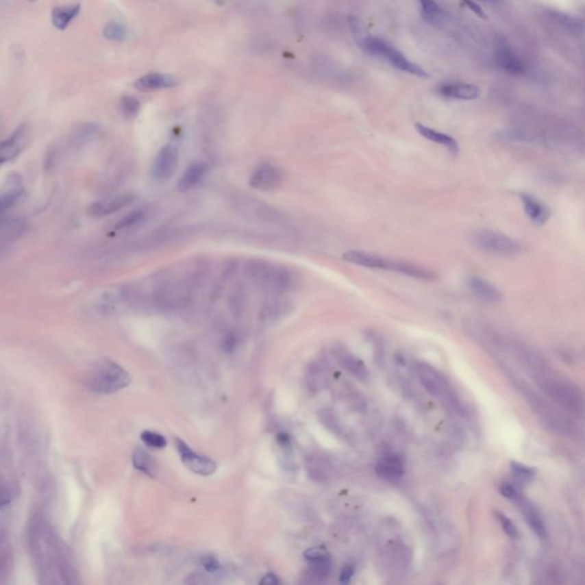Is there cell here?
<instances>
[{
  "label": "cell",
  "mask_w": 585,
  "mask_h": 585,
  "mask_svg": "<svg viewBox=\"0 0 585 585\" xmlns=\"http://www.w3.org/2000/svg\"><path fill=\"white\" fill-rule=\"evenodd\" d=\"M533 379L540 389L568 413L582 415L584 410V399L581 390L574 383L558 376L547 369V366L533 373Z\"/></svg>",
  "instance_id": "1"
},
{
  "label": "cell",
  "mask_w": 585,
  "mask_h": 585,
  "mask_svg": "<svg viewBox=\"0 0 585 585\" xmlns=\"http://www.w3.org/2000/svg\"><path fill=\"white\" fill-rule=\"evenodd\" d=\"M351 27L352 30L355 32L356 40L366 53L376 56L379 59L386 60V62H389L391 66H395L400 71H405V73H410L414 76L422 77V78L429 77L427 71L422 66L407 59L403 53L398 51L390 42L367 35L364 28L360 27V22L357 18H352Z\"/></svg>",
  "instance_id": "2"
},
{
  "label": "cell",
  "mask_w": 585,
  "mask_h": 585,
  "mask_svg": "<svg viewBox=\"0 0 585 585\" xmlns=\"http://www.w3.org/2000/svg\"><path fill=\"white\" fill-rule=\"evenodd\" d=\"M245 273L255 285L275 294L288 292L297 282L292 270L264 260H248L245 263Z\"/></svg>",
  "instance_id": "3"
},
{
  "label": "cell",
  "mask_w": 585,
  "mask_h": 585,
  "mask_svg": "<svg viewBox=\"0 0 585 585\" xmlns=\"http://www.w3.org/2000/svg\"><path fill=\"white\" fill-rule=\"evenodd\" d=\"M513 386L525 398L530 408L540 417L547 429L566 437L577 436V427L568 417L556 410L543 397L538 396L523 379H513Z\"/></svg>",
  "instance_id": "4"
},
{
  "label": "cell",
  "mask_w": 585,
  "mask_h": 585,
  "mask_svg": "<svg viewBox=\"0 0 585 585\" xmlns=\"http://www.w3.org/2000/svg\"><path fill=\"white\" fill-rule=\"evenodd\" d=\"M129 383V374L121 366L109 359L97 362L86 375L87 388L101 395L118 393L127 388Z\"/></svg>",
  "instance_id": "5"
},
{
  "label": "cell",
  "mask_w": 585,
  "mask_h": 585,
  "mask_svg": "<svg viewBox=\"0 0 585 585\" xmlns=\"http://www.w3.org/2000/svg\"><path fill=\"white\" fill-rule=\"evenodd\" d=\"M472 242L479 249L501 258H514L523 251V244H520V241L488 229L475 231L472 234Z\"/></svg>",
  "instance_id": "6"
},
{
  "label": "cell",
  "mask_w": 585,
  "mask_h": 585,
  "mask_svg": "<svg viewBox=\"0 0 585 585\" xmlns=\"http://www.w3.org/2000/svg\"><path fill=\"white\" fill-rule=\"evenodd\" d=\"M414 371L421 384L427 393H430L431 396L448 401L453 406L458 405L456 403L458 401L455 399L454 395L451 393L448 384L447 379L436 367L427 362H417L414 364Z\"/></svg>",
  "instance_id": "7"
},
{
  "label": "cell",
  "mask_w": 585,
  "mask_h": 585,
  "mask_svg": "<svg viewBox=\"0 0 585 585\" xmlns=\"http://www.w3.org/2000/svg\"><path fill=\"white\" fill-rule=\"evenodd\" d=\"M343 258H345V261L352 263V264L359 265L362 268L377 269V270H386V271H399L400 261L389 260V258L373 254L369 251L352 249V251H345L343 254Z\"/></svg>",
  "instance_id": "8"
},
{
  "label": "cell",
  "mask_w": 585,
  "mask_h": 585,
  "mask_svg": "<svg viewBox=\"0 0 585 585\" xmlns=\"http://www.w3.org/2000/svg\"><path fill=\"white\" fill-rule=\"evenodd\" d=\"M175 446L179 455H181V460H182L184 465L195 473L201 475H213L216 470L215 462L191 451V448L182 439L176 438Z\"/></svg>",
  "instance_id": "9"
},
{
  "label": "cell",
  "mask_w": 585,
  "mask_h": 585,
  "mask_svg": "<svg viewBox=\"0 0 585 585\" xmlns=\"http://www.w3.org/2000/svg\"><path fill=\"white\" fill-rule=\"evenodd\" d=\"M179 164V151L174 145H167L159 150L153 160L151 175L157 181H165L175 172Z\"/></svg>",
  "instance_id": "10"
},
{
  "label": "cell",
  "mask_w": 585,
  "mask_h": 585,
  "mask_svg": "<svg viewBox=\"0 0 585 585\" xmlns=\"http://www.w3.org/2000/svg\"><path fill=\"white\" fill-rule=\"evenodd\" d=\"M282 171L272 164H261L249 177V186L260 191H271L282 184Z\"/></svg>",
  "instance_id": "11"
},
{
  "label": "cell",
  "mask_w": 585,
  "mask_h": 585,
  "mask_svg": "<svg viewBox=\"0 0 585 585\" xmlns=\"http://www.w3.org/2000/svg\"><path fill=\"white\" fill-rule=\"evenodd\" d=\"M494 58L497 66L510 75L519 76L526 71L523 61L511 49V46L506 39H499L496 42Z\"/></svg>",
  "instance_id": "12"
},
{
  "label": "cell",
  "mask_w": 585,
  "mask_h": 585,
  "mask_svg": "<svg viewBox=\"0 0 585 585\" xmlns=\"http://www.w3.org/2000/svg\"><path fill=\"white\" fill-rule=\"evenodd\" d=\"M27 143H28V128L25 125H21L12 133L11 136L0 142V166L18 157V155L25 150Z\"/></svg>",
  "instance_id": "13"
},
{
  "label": "cell",
  "mask_w": 585,
  "mask_h": 585,
  "mask_svg": "<svg viewBox=\"0 0 585 585\" xmlns=\"http://www.w3.org/2000/svg\"><path fill=\"white\" fill-rule=\"evenodd\" d=\"M135 199L136 198H135L134 195H131V193L119 195V196L90 203L87 212H88V215L90 217L102 219V217L109 216L111 214L117 213L125 207L129 206L131 203H134Z\"/></svg>",
  "instance_id": "14"
},
{
  "label": "cell",
  "mask_w": 585,
  "mask_h": 585,
  "mask_svg": "<svg viewBox=\"0 0 585 585\" xmlns=\"http://www.w3.org/2000/svg\"><path fill=\"white\" fill-rule=\"evenodd\" d=\"M469 288L473 297L484 303L496 304L502 302V292H499L496 286L487 282L486 279L475 275L469 280Z\"/></svg>",
  "instance_id": "15"
},
{
  "label": "cell",
  "mask_w": 585,
  "mask_h": 585,
  "mask_svg": "<svg viewBox=\"0 0 585 585\" xmlns=\"http://www.w3.org/2000/svg\"><path fill=\"white\" fill-rule=\"evenodd\" d=\"M514 502H516V504L519 506L523 518L526 520L527 525L530 526V530L536 534L537 537L545 540L547 538V528H545L543 519H542L540 511L537 510L536 506H534L533 503L528 501L526 497L521 495L518 496V499Z\"/></svg>",
  "instance_id": "16"
},
{
  "label": "cell",
  "mask_w": 585,
  "mask_h": 585,
  "mask_svg": "<svg viewBox=\"0 0 585 585\" xmlns=\"http://www.w3.org/2000/svg\"><path fill=\"white\" fill-rule=\"evenodd\" d=\"M520 200L523 203V212L534 224L543 225L550 219V210L547 205L530 193H520Z\"/></svg>",
  "instance_id": "17"
},
{
  "label": "cell",
  "mask_w": 585,
  "mask_h": 585,
  "mask_svg": "<svg viewBox=\"0 0 585 585\" xmlns=\"http://www.w3.org/2000/svg\"><path fill=\"white\" fill-rule=\"evenodd\" d=\"M439 94L453 100H477L482 95V90L472 84H446L439 87Z\"/></svg>",
  "instance_id": "18"
},
{
  "label": "cell",
  "mask_w": 585,
  "mask_h": 585,
  "mask_svg": "<svg viewBox=\"0 0 585 585\" xmlns=\"http://www.w3.org/2000/svg\"><path fill=\"white\" fill-rule=\"evenodd\" d=\"M415 129L417 133L427 138L429 141L434 142L436 145H443L447 149L448 151L451 152L453 155H458L460 151V145L458 142L454 138H451V135L445 134L443 132L436 131L434 128L427 127L425 125L416 123L415 124Z\"/></svg>",
  "instance_id": "19"
},
{
  "label": "cell",
  "mask_w": 585,
  "mask_h": 585,
  "mask_svg": "<svg viewBox=\"0 0 585 585\" xmlns=\"http://www.w3.org/2000/svg\"><path fill=\"white\" fill-rule=\"evenodd\" d=\"M376 472L386 479H396L403 477L405 473V464L400 456L393 453L383 455L376 464Z\"/></svg>",
  "instance_id": "20"
},
{
  "label": "cell",
  "mask_w": 585,
  "mask_h": 585,
  "mask_svg": "<svg viewBox=\"0 0 585 585\" xmlns=\"http://www.w3.org/2000/svg\"><path fill=\"white\" fill-rule=\"evenodd\" d=\"M25 193V186L22 179L18 175L8 177V186L4 192L0 195V214L13 206Z\"/></svg>",
  "instance_id": "21"
},
{
  "label": "cell",
  "mask_w": 585,
  "mask_h": 585,
  "mask_svg": "<svg viewBox=\"0 0 585 585\" xmlns=\"http://www.w3.org/2000/svg\"><path fill=\"white\" fill-rule=\"evenodd\" d=\"M176 80L162 73H149L136 80L135 87L140 90H155L175 86Z\"/></svg>",
  "instance_id": "22"
},
{
  "label": "cell",
  "mask_w": 585,
  "mask_h": 585,
  "mask_svg": "<svg viewBox=\"0 0 585 585\" xmlns=\"http://www.w3.org/2000/svg\"><path fill=\"white\" fill-rule=\"evenodd\" d=\"M79 4L66 5V6L62 5V6L53 8L52 25L58 30H64L68 28L71 21L75 20L77 15L79 14Z\"/></svg>",
  "instance_id": "23"
},
{
  "label": "cell",
  "mask_w": 585,
  "mask_h": 585,
  "mask_svg": "<svg viewBox=\"0 0 585 585\" xmlns=\"http://www.w3.org/2000/svg\"><path fill=\"white\" fill-rule=\"evenodd\" d=\"M338 358L340 359L342 366L347 371L351 373L352 375L362 381H367L369 377V369H366L365 364L357 358L355 356L351 355L350 352L340 350L338 351Z\"/></svg>",
  "instance_id": "24"
},
{
  "label": "cell",
  "mask_w": 585,
  "mask_h": 585,
  "mask_svg": "<svg viewBox=\"0 0 585 585\" xmlns=\"http://www.w3.org/2000/svg\"><path fill=\"white\" fill-rule=\"evenodd\" d=\"M205 173H206V166L203 162H195L189 166L177 184L179 191L186 192L192 189L193 186H196L201 181Z\"/></svg>",
  "instance_id": "25"
},
{
  "label": "cell",
  "mask_w": 585,
  "mask_h": 585,
  "mask_svg": "<svg viewBox=\"0 0 585 585\" xmlns=\"http://www.w3.org/2000/svg\"><path fill=\"white\" fill-rule=\"evenodd\" d=\"M421 8V15L424 21L434 25H441L446 20L444 10L434 0H417Z\"/></svg>",
  "instance_id": "26"
},
{
  "label": "cell",
  "mask_w": 585,
  "mask_h": 585,
  "mask_svg": "<svg viewBox=\"0 0 585 585\" xmlns=\"http://www.w3.org/2000/svg\"><path fill=\"white\" fill-rule=\"evenodd\" d=\"M550 15L562 28L566 29L573 35H583V21L581 18L564 12L556 11V10L550 11Z\"/></svg>",
  "instance_id": "27"
},
{
  "label": "cell",
  "mask_w": 585,
  "mask_h": 585,
  "mask_svg": "<svg viewBox=\"0 0 585 585\" xmlns=\"http://www.w3.org/2000/svg\"><path fill=\"white\" fill-rule=\"evenodd\" d=\"M289 308H290V304H289L288 301H268V302L263 306V308H262L261 314H260V316H261L263 321H277L278 318L282 317V316H285L287 312H289Z\"/></svg>",
  "instance_id": "28"
},
{
  "label": "cell",
  "mask_w": 585,
  "mask_h": 585,
  "mask_svg": "<svg viewBox=\"0 0 585 585\" xmlns=\"http://www.w3.org/2000/svg\"><path fill=\"white\" fill-rule=\"evenodd\" d=\"M133 464H134L135 468L143 472L145 475H148L149 477H155L157 464L153 461V458L147 451L141 449V448H138L134 451V454H133Z\"/></svg>",
  "instance_id": "29"
},
{
  "label": "cell",
  "mask_w": 585,
  "mask_h": 585,
  "mask_svg": "<svg viewBox=\"0 0 585 585\" xmlns=\"http://www.w3.org/2000/svg\"><path fill=\"white\" fill-rule=\"evenodd\" d=\"M310 564V576L314 578V581L323 582L329 576L332 568L329 558L321 559V560L311 561Z\"/></svg>",
  "instance_id": "30"
},
{
  "label": "cell",
  "mask_w": 585,
  "mask_h": 585,
  "mask_svg": "<svg viewBox=\"0 0 585 585\" xmlns=\"http://www.w3.org/2000/svg\"><path fill=\"white\" fill-rule=\"evenodd\" d=\"M510 465H511V471L520 484H528L536 475V470L532 466H528V465L514 461L511 462Z\"/></svg>",
  "instance_id": "31"
},
{
  "label": "cell",
  "mask_w": 585,
  "mask_h": 585,
  "mask_svg": "<svg viewBox=\"0 0 585 585\" xmlns=\"http://www.w3.org/2000/svg\"><path fill=\"white\" fill-rule=\"evenodd\" d=\"M104 38L112 42H121L126 38L127 36V30L124 25L118 23V22H110L108 23L103 29Z\"/></svg>",
  "instance_id": "32"
},
{
  "label": "cell",
  "mask_w": 585,
  "mask_h": 585,
  "mask_svg": "<svg viewBox=\"0 0 585 585\" xmlns=\"http://www.w3.org/2000/svg\"><path fill=\"white\" fill-rule=\"evenodd\" d=\"M141 439L149 447L158 448V449L166 447V445H167V441H166L164 436L152 432V431H145L141 434Z\"/></svg>",
  "instance_id": "33"
},
{
  "label": "cell",
  "mask_w": 585,
  "mask_h": 585,
  "mask_svg": "<svg viewBox=\"0 0 585 585\" xmlns=\"http://www.w3.org/2000/svg\"><path fill=\"white\" fill-rule=\"evenodd\" d=\"M496 518L499 520V525L502 527V530H504V533L510 537V538H518L519 537V532H518V528H516V525L511 521V520L506 516V514H503L501 512H496Z\"/></svg>",
  "instance_id": "34"
},
{
  "label": "cell",
  "mask_w": 585,
  "mask_h": 585,
  "mask_svg": "<svg viewBox=\"0 0 585 585\" xmlns=\"http://www.w3.org/2000/svg\"><path fill=\"white\" fill-rule=\"evenodd\" d=\"M145 217L143 210H133L131 213L127 214L126 216L123 217L117 223V229H127V227H133L136 224L140 223Z\"/></svg>",
  "instance_id": "35"
},
{
  "label": "cell",
  "mask_w": 585,
  "mask_h": 585,
  "mask_svg": "<svg viewBox=\"0 0 585 585\" xmlns=\"http://www.w3.org/2000/svg\"><path fill=\"white\" fill-rule=\"evenodd\" d=\"M121 109L127 116H135L140 110V102L135 97H124L121 99Z\"/></svg>",
  "instance_id": "36"
},
{
  "label": "cell",
  "mask_w": 585,
  "mask_h": 585,
  "mask_svg": "<svg viewBox=\"0 0 585 585\" xmlns=\"http://www.w3.org/2000/svg\"><path fill=\"white\" fill-rule=\"evenodd\" d=\"M499 493H501V495L504 496L506 499H510V501H516L518 496L520 495V493L516 490V487L509 482H503L499 485Z\"/></svg>",
  "instance_id": "37"
},
{
  "label": "cell",
  "mask_w": 585,
  "mask_h": 585,
  "mask_svg": "<svg viewBox=\"0 0 585 585\" xmlns=\"http://www.w3.org/2000/svg\"><path fill=\"white\" fill-rule=\"evenodd\" d=\"M304 557L307 560L310 561H317L321 560V559H326V558H329V554L327 553V551L323 549V547H312V549H309V550L304 553Z\"/></svg>",
  "instance_id": "38"
},
{
  "label": "cell",
  "mask_w": 585,
  "mask_h": 585,
  "mask_svg": "<svg viewBox=\"0 0 585 585\" xmlns=\"http://www.w3.org/2000/svg\"><path fill=\"white\" fill-rule=\"evenodd\" d=\"M201 564H203V567H205L207 571H210V573H215V571H219L220 569V564H219V561L217 559H215L214 557H203L201 559Z\"/></svg>",
  "instance_id": "39"
},
{
  "label": "cell",
  "mask_w": 585,
  "mask_h": 585,
  "mask_svg": "<svg viewBox=\"0 0 585 585\" xmlns=\"http://www.w3.org/2000/svg\"><path fill=\"white\" fill-rule=\"evenodd\" d=\"M355 574V567L352 564H345L340 575V583L349 584L351 582L352 576Z\"/></svg>",
  "instance_id": "40"
},
{
  "label": "cell",
  "mask_w": 585,
  "mask_h": 585,
  "mask_svg": "<svg viewBox=\"0 0 585 585\" xmlns=\"http://www.w3.org/2000/svg\"><path fill=\"white\" fill-rule=\"evenodd\" d=\"M463 3H464L466 6H468L470 10H471L475 14L478 15L482 18H487V14H486L485 11L482 10L480 6H479L477 3H475V0H462Z\"/></svg>",
  "instance_id": "41"
},
{
  "label": "cell",
  "mask_w": 585,
  "mask_h": 585,
  "mask_svg": "<svg viewBox=\"0 0 585 585\" xmlns=\"http://www.w3.org/2000/svg\"><path fill=\"white\" fill-rule=\"evenodd\" d=\"M234 345H236V338H234V335H229V336L224 338V348H225V350H232Z\"/></svg>",
  "instance_id": "42"
},
{
  "label": "cell",
  "mask_w": 585,
  "mask_h": 585,
  "mask_svg": "<svg viewBox=\"0 0 585 585\" xmlns=\"http://www.w3.org/2000/svg\"><path fill=\"white\" fill-rule=\"evenodd\" d=\"M262 584L265 585H275L278 584V580L273 574H268L264 576V578L261 581Z\"/></svg>",
  "instance_id": "43"
},
{
  "label": "cell",
  "mask_w": 585,
  "mask_h": 585,
  "mask_svg": "<svg viewBox=\"0 0 585 585\" xmlns=\"http://www.w3.org/2000/svg\"><path fill=\"white\" fill-rule=\"evenodd\" d=\"M478 1L488 5V6H492V8H496V6L503 4V0H478Z\"/></svg>",
  "instance_id": "44"
},
{
  "label": "cell",
  "mask_w": 585,
  "mask_h": 585,
  "mask_svg": "<svg viewBox=\"0 0 585 585\" xmlns=\"http://www.w3.org/2000/svg\"><path fill=\"white\" fill-rule=\"evenodd\" d=\"M28 1H30V3H34V1H36V0H28Z\"/></svg>",
  "instance_id": "45"
}]
</instances>
